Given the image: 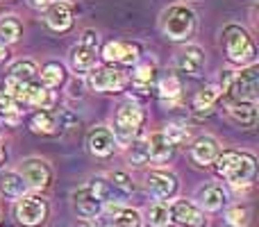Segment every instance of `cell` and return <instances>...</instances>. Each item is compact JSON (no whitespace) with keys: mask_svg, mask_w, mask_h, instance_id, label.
<instances>
[{"mask_svg":"<svg viewBox=\"0 0 259 227\" xmlns=\"http://www.w3.org/2000/svg\"><path fill=\"white\" fill-rule=\"evenodd\" d=\"M196 25H198L196 12L189 5H182V3H175L170 7H166L159 18L161 34L170 41H189L193 36V32H196Z\"/></svg>","mask_w":259,"mask_h":227,"instance_id":"cell-4","label":"cell"},{"mask_svg":"<svg viewBox=\"0 0 259 227\" xmlns=\"http://www.w3.org/2000/svg\"><path fill=\"white\" fill-rule=\"evenodd\" d=\"M0 3H3V0H0Z\"/></svg>","mask_w":259,"mask_h":227,"instance_id":"cell-40","label":"cell"},{"mask_svg":"<svg viewBox=\"0 0 259 227\" xmlns=\"http://www.w3.org/2000/svg\"><path fill=\"white\" fill-rule=\"evenodd\" d=\"M157 77H159V73H157L155 62H137V68L132 73V89L139 96H148L150 89L155 86Z\"/></svg>","mask_w":259,"mask_h":227,"instance_id":"cell-21","label":"cell"},{"mask_svg":"<svg viewBox=\"0 0 259 227\" xmlns=\"http://www.w3.org/2000/svg\"><path fill=\"white\" fill-rule=\"evenodd\" d=\"M219 100H221L219 84H207V86H202L200 91H196V96H193V100H191V112L196 116H207L214 112Z\"/></svg>","mask_w":259,"mask_h":227,"instance_id":"cell-23","label":"cell"},{"mask_svg":"<svg viewBox=\"0 0 259 227\" xmlns=\"http://www.w3.org/2000/svg\"><path fill=\"white\" fill-rule=\"evenodd\" d=\"M221 39H223L225 57L232 64H239V66H252L255 64L257 48H255V41H252L250 32L246 27L237 25V23H230V25L223 27Z\"/></svg>","mask_w":259,"mask_h":227,"instance_id":"cell-3","label":"cell"},{"mask_svg":"<svg viewBox=\"0 0 259 227\" xmlns=\"http://www.w3.org/2000/svg\"><path fill=\"white\" fill-rule=\"evenodd\" d=\"M18 112H21V107H18L16 100L12 98V94H9L5 86H0V118H5V120H16Z\"/></svg>","mask_w":259,"mask_h":227,"instance_id":"cell-34","label":"cell"},{"mask_svg":"<svg viewBox=\"0 0 259 227\" xmlns=\"http://www.w3.org/2000/svg\"><path fill=\"white\" fill-rule=\"evenodd\" d=\"M48 214H50L48 202L41 196H34V193H25V196L18 198L16 205H14V218L23 227L44 225L46 220H48Z\"/></svg>","mask_w":259,"mask_h":227,"instance_id":"cell-7","label":"cell"},{"mask_svg":"<svg viewBox=\"0 0 259 227\" xmlns=\"http://www.w3.org/2000/svg\"><path fill=\"white\" fill-rule=\"evenodd\" d=\"M46 25H48L53 32H59V34H64V32L71 30L73 27V9H71V5L62 3V0L50 3L48 7H46Z\"/></svg>","mask_w":259,"mask_h":227,"instance_id":"cell-19","label":"cell"},{"mask_svg":"<svg viewBox=\"0 0 259 227\" xmlns=\"http://www.w3.org/2000/svg\"><path fill=\"white\" fill-rule=\"evenodd\" d=\"M27 193V184L25 179L18 173H5L0 175V196L7 200H18Z\"/></svg>","mask_w":259,"mask_h":227,"instance_id":"cell-27","label":"cell"},{"mask_svg":"<svg viewBox=\"0 0 259 227\" xmlns=\"http://www.w3.org/2000/svg\"><path fill=\"white\" fill-rule=\"evenodd\" d=\"M36 73H39V68H36V64L32 59H18V62H14L9 66L5 82H34Z\"/></svg>","mask_w":259,"mask_h":227,"instance_id":"cell-29","label":"cell"},{"mask_svg":"<svg viewBox=\"0 0 259 227\" xmlns=\"http://www.w3.org/2000/svg\"><path fill=\"white\" fill-rule=\"evenodd\" d=\"M7 57H9V50H7V46H3V43H0V64H3V62H7Z\"/></svg>","mask_w":259,"mask_h":227,"instance_id":"cell-37","label":"cell"},{"mask_svg":"<svg viewBox=\"0 0 259 227\" xmlns=\"http://www.w3.org/2000/svg\"><path fill=\"white\" fill-rule=\"evenodd\" d=\"M18 175L25 179L27 189H34V191H46L53 182V168L48 166V161L39 159V157H30V159L21 161Z\"/></svg>","mask_w":259,"mask_h":227,"instance_id":"cell-9","label":"cell"},{"mask_svg":"<svg viewBox=\"0 0 259 227\" xmlns=\"http://www.w3.org/2000/svg\"><path fill=\"white\" fill-rule=\"evenodd\" d=\"M216 175L223 177L228 184H232L234 189L250 187V182L255 179V157L250 152H239V150H221V155L214 161Z\"/></svg>","mask_w":259,"mask_h":227,"instance_id":"cell-1","label":"cell"},{"mask_svg":"<svg viewBox=\"0 0 259 227\" xmlns=\"http://www.w3.org/2000/svg\"><path fill=\"white\" fill-rule=\"evenodd\" d=\"M170 220L180 227H207L209 218L191 200H175L170 205Z\"/></svg>","mask_w":259,"mask_h":227,"instance_id":"cell-14","label":"cell"},{"mask_svg":"<svg viewBox=\"0 0 259 227\" xmlns=\"http://www.w3.org/2000/svg\"><path fill=\"white\" fill-rule=\"evenodd\" d=\"M116 146L118 143L112 134V127H107V125H96L87 134V150L98 159H109L116 152Z\"/></svg>","mask_w":259,"mask_h":227,"instance_id":"cell-12","label":"cell"},{"mask_svg":"<svg viewBox=\"0 0 259 227\" xmlns=\"http://www.w3.org/2000/svg\"><path fill=\"white\" fill-rule=\"evenodd\" d=\"M82 227H105V225L100 223L98 218H94V220H84V225H82Z\"/></svg>","mask_w":259,"mask_h":227,"instance_id":"cell-38","label":"cell"},{"mask_svg":"<svg viewBox=\"0 0 259 227\" xmlns=\"http://www.w3.org/2000/svg\"><path fill=\"white\" fill-rule=\"evenodd\" d=\"M221 98L225 103H252L257 105V89H259V71L257 66H246L239 73L223 71L221 75Z\"/></svg>","mask_w":259,"mask_h":227,"instance_id":"cell-2","label":"cell"},{"mask_svg":"<svg viewBox=\"0 0 259 227\" xmlns=\"http://www.w3.org/2000/svg\"><path fill=\"white\" fill-rule=\"evenodd\" d=\"M196 200L200 202L202 211L216 214V211H221L225 205H228V191H225L221 184H205V187L198 189Z\"/></svg>","mask_w":259,"mask_h":227,"instance_id":"cell-20","label":"cell"},{"mask_svg":"<svg viewBox=\"0 0 259 227\" xmlns=\"http://www.w3.org/2000/svg\"><path fill=\"white\" fill-rule=\"evenodd\" d=\"M107 179H109V184H112V189L116 191L118 198H125L127 193L134 191V182L125 170H116V173H112Z\"/></svg>","mask_w":259,"mask_h":227,"instance_id":"cell-32","label":"cell"},{"mask_svg":"<svg viewBox=\"0 0 259 227\" xmlns=\"http://www.w3.org/2000/svg\"><path fill=\"white\" fill-rule=\"evenodd\" d=\"M173 66L178 73H184V75H200L202 68H205V53H202L200 46L196 43H187L175 53Z\"/></svg>","mask_w":259,"mask_h":227,"instance_id":"cell-13","label":"cell"},{"mask_svg":"<svg viewBox=\"0 0 259 227\" xmlns=\"http://www.w3.org/2000/svg\"><path fill=\"white\" fill-rule=\"evenodd\" d=\"M100 57L107 62V66H114V64L132 66L139 62V46L130 43V41H109V43H105Z\"/></svg>","mask_w":259,"mask_h":227,"instance_id":"cell-15","label":"cell"},{"mask_svg":"<svg viewBox=\"0 0 259 227\" xmlns=\"http://www.w3.org/2000/svg\"><path fill=\"white\" fill-rule=\"evenodd\" d=\"M143 125V109L139 107L134 100H123L118 105L116 114H114V139L121 146H130L137 139V134L141 132Z\"/></svg>","mask_w":259,"mask_h":227,"instance_id":"cell-5","label":"cell"},{"mask_svg":"<svg viewBox=\"0 0 259 227\" xmlns=\"http://www.w3.org/2000/svg\"><path fill=\"white\" fill-rule=\"evenodd\" d=\"M30 129L34 134H41V137L57 134V129H59L57 112H53V109H36V112L30 116Z\"/></svg>","mask_w":259,"mask_h":227,"instance_id":"cell-24","label":"cell"},{"mask_svg":"<svg viewBox=\"0 0 259 227\" xmlns=\"http://www.w3.org/2000/svg\"><path fill=\"white\" fill-rule=\"evenodd\" d=\"M189 155H191V159L198 166H211L216 161V157L221 155V143L214 137H209V134H202V137L191 141Z\"/></svg>","mask_w":259,"mask_h":227,"instance_id":"cell-18","label":"cell"},{"mask_svg":"<svg viewBox=\"0 0 259 227\" xmlns=\"http://www.w3.org/2000/svg\"><path fill=\"white\" fill-rule=\"evenodd\" d=\"M105 225L107 227H141V214L132 207H123L121 202H107L103 207Z\"/></svg>","mask_w":259,"mask_h":227,"instance_id":"cell-16","label":"cell"},{"mask_svg":"<svg viewBox=\"0 0 259 227\" xmlns=\"http://www.w3.org/2000/svg\"><path fill=\"white\" fill-rule=\"evenodd\" d=\"M225 223L230 227H248L250 223V211L243 205H232L225 209Z\"/></svg>","mask_w":259,"mask_h":227,"instance_id":"cell-31","label":"cell"},{"mask_svg":"<svg viewBox=\"0 0 259 227\" xmlns=\"http://www.w3.org/2000/svg\"><path fill=\"white\" fill-rule=\"evenodd\" d=\"M23 36V23L14 14H5L0 16V43L12 46Z\"/></svg>","mask_w":259,"mask_h":227,"instance_id":"cell-28","label":"cell"},{"mask_svg":"<svg viewBox=\"0 0 259 227\" xmlns=\"http://www.w3.org/2000/svg\"><path fill=\"white\" fill-rule=\"evenodd\" d=\"M127 84V75L125 71L116 66H96L89 73V86L98 94H116L123 91Z\"/></svg>","mask_w":259,"mask_h":227,"instance_id":"cell-8","label":"cell"},{"mask_svg":"<svg viewBox=\"0 0 259 227\" xmlns=\"http://www.w3.org/2000/svg\"><path fill=\"white\" fill-rule=\"evenodd\" d=\"M71 198H73V209H75V214L80 216L82 220H94V218H98V216H103L105 205L94 193V189L89 187V182L77 187Z\"/></svg>","mask_w":259,"mask_h":227,"instance_id":"cell-11","label":"cell"},{"mask_svg":"<svg viewBox=\"0 0 259 227\" xmlns=\"http://www.w3.org/2000/svg\"><path fill=\"white\" fill-rule=\"evenodd\" d=\"M127 159H130V164H134V166H143V164L150 161L146 139H134V141L130 143L127 146Z\"/></svg>","mask_w":259,"mask_h":227,"instance_id":"cell-33","label":"cell"},{"mask_svg":"<svg viewBox=\"0 0 259 227\" xmlns=\"http://www.w3.org/2000/svg\"><path fill=\"white\" fill-rule=\"evenodd\" d=\"M5 159H7V150H5V146L0 143V164H3Z\"/></svg>","mask_w":259,"mask_h":227,"instance_id":"cell-39","label":"cell"},{"mask_svg":"<svg viewBox=\"0 0 259 227\" xmlns=\"http://www.w3.org/2000/svg\"><path fill=\"white\" fill-rule=\"evenodd\" d=\"M230 118L241 127H255L257 123V105L252 103H225Z\"/></svg>","mask_w":259,"mask_h":227,"instance_id":"cell-26","label":"cell"},{"mask_svg":"<svg viewBox=\"0 0 259 227\" xmlns=\"http://www.w3.org/2000/svg\"><path fill=\"white\" fill-rule=\"evenodd\" d=\"M146 187L157 200H168V198L178 196L180 179H178V175L166 168H152L146 175Z\"/></svg>","mask_w":259,"mask_h":227,"instance_id":"cell-10","label":"cell"},{"mask_svg":"<svg viewBox=\"0 0 259 227\" xmlns=\"http://www.w3.org/2000/svg\"><path fill=\"white\" fill-rule=\"evenodd\" d=\"M27 3H30L34 9H46L50 3H53V0H27Z\"/></svg>","mask_w":259,"mask_h":227,"instance_id":"cell-36","label":"cell"},{"mask_svg":"<svg viewBox=\"0 0 259 227\" xmlns=\"http://www.w3.org/2000/svg\"><path fill=\"white\" fill-rule=\"evenodd\" d=\"M155 89H157V96H159L161 103L170 105H178L180 98H182V82L175 73H164V75L157 77L155 82Z\"/></svg>","mask_w":259,"mask_h":227,"instance_id":"cell-22","label":"cell"},{"mask_svg":"<svg viewBox=\"0 0 259 227\" xmlns=\"http://www.w3.org/2000/svg\"><path fill=\"white\" fill-rule=\"evenodd\" d=\"M164 132H166V137L173 141L175 148H180V146H184V143H189V132H187V127H182V125H168Z\"/></svg>","mask_w":259,"mask_h":227,"instance_id":"cell-35","label":"cell"},{"mask_svg":"<svg viewBox=\"0 0 259 227\" xmlns=\"http://www.w3.org/2000/svg\"><path fill=\"white\" fill-rule=\"evenodd\" d=\"M98 32L96 30H84L75 46L68 50V66L75 73H87L89 75L96 68L98 62Z\"/></svg>","mask_w":259,"mask_h":227,"instance_id":"cell-6","label":"cell"},{"mask_svg":"<svg viewBox=\"0 0 259 227\" xmlns=\"http://www.w3.org/2000/svg\"><path fill=\"white\" fill-rule=\"evenodd\" d=\"M146 146H148V157H150L152 164H166L168 159H173L175 150H178L173 146V141L166 137L164 129H157V132L148 134Z\"/></svg>","mask_w":259,"mask_h":227,"instance_id":"cell-17","label":"cell"},{"mask_svg":"<svg viewBox=\"0 0 259 227\" xmlns=\"http://www.w3.org/2000/svg\"><path fill=\"white\" fill-rule=\"evenodd\" d=\"M146 223L148 227H168L170 220V205L166 200H157L152 202L146 209Z\"/></svg>","mask_w":259,"mask_h":227,"instance_id":"cell-30","label":"cell"},{"mask_svg":"<svg viewBox=\"0 0 259 227\" xmlns=\"http://www.w3.org/2000/svg\"><path fill=\"white\" fill-rule=\"evenodd\" d=\"M36 80H39L41 86L46 89H59V86L66 82V66L62 62H46L41 66V71L36 73Z\"/></svg>","mask_w":259,"mask_h":227,"instance_id":"cell-25","label":"cell"}]
</instances>
